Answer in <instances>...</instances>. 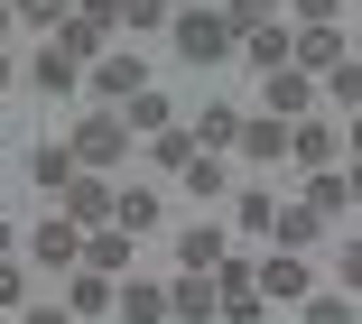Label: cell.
I'll list each match as a JSON object with an SVG mask.
<instances>
[{"label": "cell", "mask_w": 362, "mask_h": 324, "mask_svg": "<svg viewBox=\"0 0 362 324\" xmlns=\"http://www.w3.org/2000/svg\"><path fill=\"white\" fill-rule=\"evenodd\" d=\"M10 84H28V65H10V56H0V93H10Z\"/></svg>", "instance_id": "obj_36"}, {"label": "cell", "mask_w": 362, "mask_h": 324, "mask_svg": "<svg viewBox=\"0 0 362 324\" xmlns=\"http://www.w3.org/2000/svg\"><path fill=\"white\" fill-rule=\"evenodd\" d=\"M195 148H204V157L242 148V112H233V102H204V112H195Z\"/></svg>", "instance_id": "obj_15"}, {"label": "cell", "mask_w": 362, "mask_h": 324, "mask_svg": "<svg viewBox=\"0 0 362 324\" xmlns=\"http://www.w3.org/2000/svg\"><path fill=\"white\" fill-rule=\"evenodd\" d=\"M121 121H130V139H158V130H177V112H168V93L149 84V93H130L121 102Z\"/></svg>", "instance_id": "obj_17"}, {"label": "cell", "mask_w": 362, "mask_h": 324, "mask_svg": "<svg viewBox=\"0 0 362 324\" xmlns=\"http://www.w3.org/2000/svg\"><path fill=\"white\" fill-rule=\"evenodd\" d=\"M130 241H139V232H121V222L84 232V269H103V278H130Z\"/></svg>", "instance_id": "obj_12"}, {"label": "cell", "mask_w": 362, "mask_h": 324, "mask_svg": "<svg viewBox=\"0 0 362 324\" xmlns=\"http://www.w3.org/2000/svg\"><path fill=\"white\" fill-rule=\"evenodd\" d=\"M84 84H93V102H130V93H149V65H139V56H93V74H84Z\"/></svg>", "instance_id": "obj_8"}, {"label": "cell", "mask_w": 362, "mask_h": 324, "mask_svg": "<svg viewBox=\"0 0 362 324\" xmlns=\"http://www.w3.org/2000/svg\"><path fill=\"white\" fill-rule=\"evenodd\" d=\"M223 19H233V37H251V28L279 19V0H223Z\"/></svg>", "instance_id": "obj_28"}, {"label": "cell", "mask_w": 362, "mask_h": 324, "mask_svg": "<svg viewBox=\"0 0 362 324\" xmlns=\"http://www.w3.org/2000/svg\"><path fill=\"white\" fill-rule=\"evenodd\" d=\"M344 186H353V204H362V157H353V167H344Z\"/></svg>", "instance_id": "obj_39"}, {"label": "cell", "mask_w": 362, "mask_h": 324, "mask_svg": "<svg viewBox=\"0 0 362 324\" xmlns=\"http://www.w3.org/2000/svg\"><path fill=\"white\" fill-rule=\"evenodd\" d=\"M316 102H325V93H316V74H307V65L260 74V112H269V121H316Z\"/></svg>", "instance_id": "obj_3"}, {"label": "cell", "mask_w": 362, "mask_h": 324, "mask_svg": "<svg viewBox=\"0 0 362 324\" xmlns=\"http://www.w3.org/2000/svg\"><path fill=\"white\" fill-rule=\"evenodd\" d=\"M112 204H121V186H112V176H93V167H75V186L56 195V213H75L84 232H103V222H112Z\"/></svg>", "instance_id": "obj_5"}, {"label": "cell", "mask_w": 362, "mask_h": 324, "mask_svg": "<svg viewBox=\"0 0 362 324\" xmlns=\"http://www.w3.org/2000/svg\"><path fill=\"white\" fill-rule=\"evenodd\" d=\"M19 324H84L75 306H19Z\"/></svg>", "instance_id": "obj_35"}, {"label": "cell", "mask_w": 362, "mask_h": 324, "mask_svg": "<svg viewBox=\"0 0 362 324\" xmlns=\"http://www.w3.org/2000/svg\"><path fill=\"white\" fill-rule=\"evenodd\" d=\"M168 47H177V65H195V74H214V65H223L242 37H233V19L223 10H204V0H195V10H177V28H168Z\"/></svg>", "instance_id": "obj_1"}, {"label": "cell", "mask_w": 362, "mask_h": 324, "mask_svg": "<svg viewBox=\"0 0 362 324\" xmlns=\"http://www.w3.org/2000/svg\"><path fill=\"white\" fill-rule=\"evenodd\" d=\"M10 28H19V0H0V37H10Z\"/></svg>", "instance_id": "obj_38"}, {"label": "cell", "mask_w": 362, "mask_h": 324, "mask_svg": "<svg viewBox=\"0 0 362 324\" xmlns=\"http://www.w3.org/2000/svg\"><path fill=\"white\" fill-rule=\"evenodd\" d=\"M288 47H298V37H288V28H279V19H269V28H251V37H242V56H251V65H260V74H279V65H288Z\"/></svg>", "instance_id": "obj_19"}, {"label": "cell", "mask_w": 362, "mask_h": 324, "mask_svg": "<svg viewBox=\"0 0 362 324\" xmlns=\"http://www.w3.org/2000/svg\"><path fill=\"white\" fill-rule=\"evenodd\" d=\"M260 296H269V306H307V296H316V287H307V260H298V251L260 260Z\"/></svg>", "instance_id": "obj_11"}, {"label": "cell", "mask_w": 362, "mask_h": 324, "mask_svg": "<svg viewBox=\"0 0 362 324\" xmlns=\"http://www.w3.org/2000/svg\"><path fill=\"white\" fill-rule=\"evenodd\" d=\"M19 296H28V269H19V260H0V315H19Z\"/></svg>", "instance_id": "obj_32"}, {"label": "cell", "mask_w": 362, "mask_h": 324, "mask_svg": "<svg viewBox=\"0 0 362 324\" xmlns=\"http://www.w3.org/2000/svg\"><path fill=\"white\" fill-rule=\"evenodd\" d=\"M149 157H158V167H177V176H186V167H195L204 148H195V130H158V139H149Z\"/></svg>", "instance_id": "obj_25"}, {"label": "cell", "mask_w": 362, "mask_h": 324, "mask_svg": "<svg viewBox=\"0 0 362 324\" xmlns=\"http://www.w3.org/2000/svg\"><path fill=\"white\" fill-rule=\"evenodd\" d=\"M233 222H242V232H269V222H279V204H269V195H242V204H233Z\"/></svg>", "instance_id": "obj_31"}, {"label": "cell", "mask_w": 362, "mask_h": 324, "mask_svg": "<svg viewBox=\"0 0 362 324\" xmlns=\"http://www.w3.org/2000/svg\"><path fill=\"white\" fill-rule=\"evenodd\" d=\"M177 186H186V195H204V204H214V195H223V157H195V167H186V176H177Z\"/></svg>", "instance_id": "obj_29"}, {"label": "cell", "mask_w": 362, "mask_h": 324, "mask_svg": "<svg viewBox=\"0 0 362 324\" xmlns=\"http://www.w3.org/2000/svg\"><path fill=\"white\" fill-rule=\"evenodd\" d=\"M334 278H344V287L362 296V241H344V251H334Z\"/></svg>", "instance_id": "obj_34"}, {"label": "cell", "mask_w": 362, "mask_h": 324, "mask_svg": "<svg viewBox=\"0 0 362 324\" xmlns=\"http://www.w3.org/2000/svg\"><path fill=\"white\" fill-rule=\"evenodd\" d=\"M214 296H223V324H260V269H242V260H223L214 269Z\"/></svg>", "instance_id": "obj_7"}, {"label": "cell", "mask_w": 362, "mask_h": 324, "mask_svg": "<svg viewBox=\"0 0 362 324\" xmlns=\"http://www.w3.org/2000/svg\"><path fill=\"white\" fill-rule=\"evenodd\" d=\"M242 157H260V167H269V157H288V121H242Z\"/></svg>", "instance_id": "obj_20"}, {"label": "cell", "mask_w": 362, "mask_h": 324, "mask_svg": "<svg viewBox=\"0 0 362 324\" xmlns=\"http://www.w3.org/2000/svg\"><path fill=\"white\" fill-rule=\"evenodd\" d=\"M65 19H75V0H19V28H47V37H65Z\"/></svg>", "instance_id": "obj_26"}, {"label": "cell", "mask_w": 362, "mask_h": 324, "mask_svg": "<svg viewBox=\"0 0 362 324\" xmlns=\"http://www.w3.org/2000/svg\"><path fill=\"white\" fill-rule=\"evenodd\" d=\"M28 260H37V269H84V222H75V213H47V222L28 232Z\"/></svg>", "instance_id": "obj_4"}, {"label": "cell", "mask_w": 362, "mask_h": 324, "mask_svg": "<svg viewBox=\"0 0 362 324\" xmlns=\"http://www.w3.org/2000/svg\"><path fill=\"white\" fill-rule=\"evenodd\" d=\"M307 204H316V213L334 222V213L353 204V186H344V167H307Z\"/></svg>", "instance_id": "obj_21"}, {"label": "cell", "mask_w": 362, "mask_h": 324, "mask_svg": "<svg viewBox=\"0 0 362 324\" xmlns=\"http://www.w3.org/2000/svg\"><path fill=\"white\" fill-rule=\"evenodd\" d=\"M344 148H353V157H362V112H353V121H344Z\"/></svg>", "instance_id": "obj_37"}, {"label": "cell", "mask_w": 362, "mask_h": 324, "mask_svg": "<svg viewBox=\"0 0 362 324\" xmlns=\"http://www.w3.org/2000/svg\"><path fill=\"white\" fill-rule=\"evenodd\" d=\"M288 10H298V28H334V10H344V0H288Z\"/></svg>", "instance_id": "obj_33"}, {"label": "cell", "mask_w": 362, "mask_h": 324, "mask_svg": "<svg viewBox=\"0 0 362 324\" xmlns=\"http://www.w3.org/2000/svg\"><path fill=\"white\" fill-rule=\"evenodd\" d=\"M168 315H177V324H214V315H223V296H214V269H186V278L168 287Z\"/></svg>", "instance_id": "obj_9"}, {"label": "cell", "mask_w": 362, "mask_h": 324, "mask_svg": "<svg viewBox=\"0 0 362 324\" xmlns=\"http://www.w3.org/2000/svg\"><path fill=\"white\" fill-rule=\"evenodd\" d=\"M84 74H93V65H84L75 47H65V37H47V47L28 56V93H75Z\"/></svg>", "instance_id": "obj_6"}, {"label": "cell", "mask_w": 362, "mask_h": 324, "mask_svg": "<svg viewBox=\"0 0 362 324\" xmlns=\"http://www.w3.org/2000/svg\"><path fill=\"white\" fill-rule=\"evenodd\" d=\"M112 306H121V324H177L158 278H121V296H112Z\"/></svg>", "instance_id": "obj_13"}, {"label": "cell", "mask_w": 362, "mask_h": 324, "mask_svg": "<svg viewBox=\"0 0 362 324\" xmlns=\"http://www.w3.org/2000/svg\"><path fill=\"white\" fill-rule=\"evenodd\" d=\"M298 324H353V296H307Z\"/></svg>", "instance_id": "obj_30"}, {"label": "cell", "mask_w": 362, "mask_h": 324, "mask_svg": "<svg viewBox=\"0 0 362 324\" xmlns=\"http://www.w3.org/2000/svg\"><path fill=\"white\" fill-rule=\"evenodd\" d=\"M65 148H75L84 167L103 176V167H121V157H130V121H121V112H84V121H75V139H65Z\"/></svg>", "instance_id": "obj_2"}, {"label": "cell", "mask_w": 362, "mask_h": 324, "mask_svg": "<svg viewBox=\"0 0 362 324\" xmlns=\"http://www.w3.org/2000/svg\"><path fill=\"white\" fill-rule=\"evenodd\" d=\"M112 296H121V278H103V269H65V306H75V315H112Z\"/></svg>", "instance_id": "obj_16"}, {"label": "cell", "mask_w": 362, "mask_h": 324, "mask_svg": "<svg viewBox=\"0 0 362 324\" xmlns=\"http://www.w3.org/2000/svg\"><path fill=\"white\" fill-rule=\"evenodd\" d=\"M10 251H19V232H10V222H0V260H10Z\"/></svg>", "instance_id": "obj_40"}, {"label": "cell", "mask_w": 362, "mask_h": 324, "mask_svg": "<svg viewBox=\"0 0 362 324\" xmlns=\"http://www.w3.org/2000/svg\"><path fill=\"white\" fill-rule=\"evenodd\" d=\"M177 260H186V269H223V232H214V222H195V232L177 241Z\"/></svg>", "instance_id": "obj_23"}, {"label": "cell", "mask_w": 362, "mask_h": 324, "mask_svg": "<svg viewBox=\"0 0 362 324\" xmlns=\"http://www.w3.org/2000/svg\"><path fill=\"white\" fill-rule=\"evenodd\" d=\"M158 10H168V19H177V10H195V0H158Z\"/></svg>", "instance_id": "obj_41"}, {"label": "cell", "mask_w": 362, "mask_h": 324, "mask_svg": "<svg viewBox=\"0 0 362 324\" xmlns=\"http://www.w3.org/2000/svg\"><path fill=\"white\" fill-rule=\"evenodd\" d=\"M325 102H344V112H362V56H344V65L325 74Z\"/></svg>", "instance_id": "obj_27"}, {"label": "cell", "mask_w": 362, "mask_h": 324, "mask_svg": "<svg viewBox=\"0 0 362 324\" xmlns=\"http://www.w3.org/2000/svg\"><path fill=\"white\" fill-rule=\"evenodd\" d=\"M75 167H84V157H75V148H65V139H47V148L28 157V176H37L47 195H65V186H75Z\"/></svg>", "instance_id": "obj_18"}, {"label": "cell", "mask_w": 362, "mask_h": 324, "mask_svg": "<svg viewBox=\"0 0 362 324\" xmlns=\"http://www.w3.org/2000/svg\"><path fill=\"white\" fill-rule=\"evenodd\" d=\"M269 232H279V241H288V251H307V241H316V232H325V213H316V204H288V213H279V222H269Z\"/></svg>", "instance_id": "obj_24"}, {"label": "cell", "mask_w": 362, "mask_h": 324, "mask_svg": "<svg viewBox=\"0 0 362 324\" xmlns=\"http://www.w3.org/2000/svg\"><path fill=\"white\" fill-rule=\"evenodd\" d=\"M353 47H344V28H298V47H288V65H307V74H334Z\"/></svg>", "instance_id": "obj_14"}, {"label": "cell", "mask_w": 362, "mask_h": 324, "mask_svg": "<svg viewBox=\"0 0 362 324\" xmlns=\"http://www.w3.org/2000/svg\"><path fill=\"white\" fill-rule=\"evenodd\" d=\"M288 157H298V167H334V157H344V130L334 121H288Z\"/></svg>", "instance_id": "obj_10"}, {"label": "cell", "mask_w": 362, "mask_h": 324, "mask_svg": "<svg viewBox=\"0 0 362 324\" xmlns=\"http://www.w3.org/2000/svg\"><path fill=\"white\" fill-rule=\"evenodd\" d=\"M112 222H121V232H158V195H149V186H121Z\"/></svg>", "instance_id": "obj_22"}]
</instances>
